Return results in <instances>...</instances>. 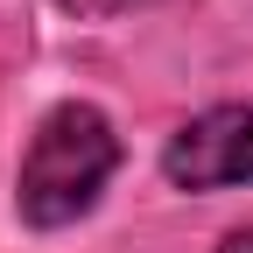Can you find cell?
I'll list each match as a JSON object with an SVG mask.
<instances>
[{
	"mask_svg": "<svg viewBox=\"0 0 253 253\" xmlns=\"http://www.w3.org/2000/svg\"><path fill=\"white\" fill-rule=\"evenodd\" d=\"M120 169V134L99 106H56L36 141L21 155V183H14V204L28 225H71L99 204L106 176Z\"/></svg>",
	"mask_w": 253,
	"mask_h": 253,
	"instance_id": "cell-1",
	"label": "cell"
},
{
	"mask_svg": "<svg viewBox=\"0 0 253 253\" xmlns=\"http://www.w3.org/2000/svg\"><path fill=\"white\" fill-rule=\"evenodd\" d=\"M162 169L176 190H225V183H253V99L239 106H211L169 141Z\"/></svg>",
	"mask_w": 253,
	"mask_h": 253,
	"instance_id": "cell-2",
	"label": "cell"
},
{
	"mask_svg": "<svg viewBox=\"0 0 253 253\" xmlns=\"http://www.w3.org/2000/svg\"><path fill=\"white\" fill-rule=\"evenodd\" d=\"M63 7H78L91 21H106V14H126V7H148V0H63Z\"/></svg>",
	"mask_w": 253,
	"mask_h": 253,
	"instance_id": "cell-3",
	"label": "cell"
},
{
	"mask_svg": "<svg viewBox=\"0 0 253 253\" xmlns=\"http://www.w3.org/2000/svg\"><path fill=\"white\" fill-rule=\"evenodd\" d=\"M218 253H253V232H232L225 246H218Z\"/></svg>",
	"mask_w": 253,
	"mask_h": 253,
	"instance_id": "cell-4",
	"label": "cell"
}]
</instances>
